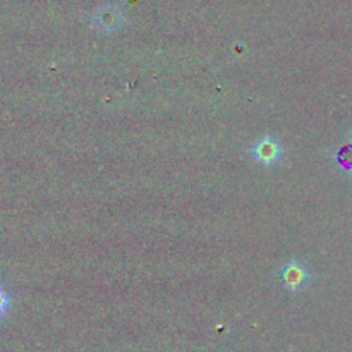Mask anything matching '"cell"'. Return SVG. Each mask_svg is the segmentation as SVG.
<instances>
[{
	"instance_id": "4",
	"label": "cell",
	"mask_w": 352,
	"mask_h": 352,
	"mask_svg": "<svg viewBox=\"0 0 352 352\" xmlns=\"http://www.w3.org/2000/svg\"><path fill=\"white\" fill-rule=\"evenodd\" d=\"M9 308H10V296L9 292L0 285V318H3V316L7 315Z\"/></svg>"
},
{
	"instance_id": "2",
	"label": "cell",
	"mask_w": 352,
	"mask_h": 352,
	"mask_svg": "<svg viewBox=\"0 0 352 352\" xmlns=\"http://www.w3.org/2000/svg\"><path fill=\"white\" fill-rule=\"evenodd\" d=\"M280 278L287 289L291 291H299L305 284H308L309 280V272L306 270V267L299 261L291 260L289 263H285V267L282 268Z\"/></svg>"
},
{
	"instance_id": "1",
	"label": "cell",
	"mask_w": 352,
	"mask_h": 352,
	"mask_svg": "<svg viewBox=\"0 0 352 352\" xmlns=\"http://www.w3.org/2000/svg\"><path fill=\"white\" fill-rule=\"evenodd\" d=\"M282 155H284V148H282L280 141L275 136H270V134L261 136L251 146V157L254 158V162L265 165V167L277 164L282 158Z\"/></svg>"
},
{
	"instance_id": "3",
	"label": "cell",
	"mask_w": 352,
	"mask_h": 352,
	"mask_svg": "<svg viewBox=\"0 0 352 352\" xmlns=\"http://www.w3.org/2000/svg\"><path fill=\"white\" fill-rule=\"evenodd\" d=\"M95 24L100 30H113L119 24V14L112 12V10H105V12H100L98 16L95 17Z\"/></svg>"
}]
</instances>
